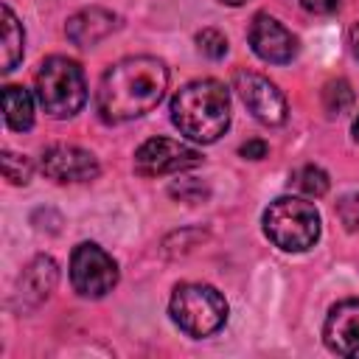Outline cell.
I'll list each match as a JSON object with an SVG mask.
<instances>
[{
    "instance_id": "44dd1931",
    "label": "cell",
    "mask_w": 359,
    "mask_h": 359,
    "mask_svg": "<svg viewBox=\"0 0 359 359\" xmlns=\"http://www.w3.org/2000/svg\"><path fill=\"white\" fill-rule=\"evenodd\" d=\"M300 6L309 14H334L339 8V0H300Z\"/></svg>"
},
{
    "instance_id": "e0dca14e",
    "label": "cell",
    "mask_w": 359,
    "mask_h": 359,
    "mask_svg": "<svg viewBox=\"0 0 359 359\" xmlns=\"http://www.w3.org/2000/svg\"><path fill=\"white\" fill-rule=\"evenodd\" d=\"M323 104H325V112H328V115H339V112H345V109L353 104L351 84L342 81V79L325 84V90H323Z\"/></svg>"
},
{
    "instance_id": "4fadbf2b",
    "label": "cell",
    "mask_w": 359,
    "mask_h": 359,
    "mask_svg": "<svg viewBox=\"0 0 359 359\" xmlns=\"http://www.w3.org/2000/svg\"><path fill=\"white\" fill-rule=\"evenodd\" d=\"M56 286V264L53 258L48 255H39L34 258L25 269H22V278H20V294L28 300V303H39L45 300Z\"/></svg>"
},
{
    "instance_id": "ba28073f",
    "label": "cell",
    "mask_w": 359,
    "mask_h": 359,
    "mask_svg": "<svg viewBox=\"0 0 359 359\" xmlns=\"http://www.w3.org/2000/svg\"><path fill=\"white\" fill-rule=\"evenodd\" d=\"M233 90L238 93L241 104L252 112L255 121H261L266 126H278V123L286 121V98H283V93L269 79H264L261 73L238 70L233 76Z\"/></svg>"
},
{
    "instance_id": "ac0fdd59",
    "label": "cell",
    "mask_w": 359,
    "mask_h": 359,
    "mask_svg": "<svg viewBox=\"0 0 359 359\" xmlns=\"http://www.w3.org/2000/svg\"><path fill=\"white\" fill-rule=\"evenodd\" d=\"M3 177L14 185H25L31 180V163L22 154L14 151H3Z\"/></svg>"
},
{
    "instance_id": "ffe728a7",
    "label": "cell",
    "mask_w": 359,
    "mask_h": 359,
    "mask_svg": "<svg viewBox=\"0 0 359 359\" xmlns=\"http://www.w3.org/2000/svg\"><path fill=\"white\" fill-rule=\"evenodd\" d=\"M337 216H339V222L345 224V230L359 233V191H356V194H345V196L337 202Z\"/></svg>"
},
{
    "instance_id": "7c38bea8",
    "label": "cell",
    "mask_w": 359,
    "mask_h": 359,
    "mask_svg": "<svg viewBox=\"0 0 359 359\" xmlns=\"http://www.w3.org/2000/svg\"><path fill=\"white\" fill-rule=\"evenodd\" d=\"M118 28V17L107 8H84L79 14H73L65 25V34L73 45L79 48H93L101 39H107L112 31Z\"/></svg>"
},
{
    "instance_id": "cb8c5ba5",
    "label": "cell",
    "mask_w": 359,
    "mask_h": 359,
    "mask_svg": "<svg viewBox=\"0 0 359 359\" xmlns=\"http://www.w3.org/2000/svg\"><path fill=\"white\" fill-rule=\"evenodd\" d=\"M353 140L359 143V115H356V121H353Z\"/></svg>"
},
{
    "instance_id": "5bb4252c",
    "label": "cell",
    "mask_w": 359,
    "mask_h": 359,
    "mask_svg": "<svg viewBox=\"0 0 359 359\" xmlns=\"http://www.w3.org/2000/svg\"><path fill=\"white\" fill-rule=\"evenodd\" d=\"M3 118L8 123V129L14 132H25L34 123V98L28 90L8 84L3 90Z\"/></svg>"
},
{
    "instance_id": "52a82bcc",
    "label": "cell",
    "mask_w": 359,
    "mask_h": 359,
    "mask_svg": "<svg viewBox=\"0 0 359 359\" xmlns=\"http://www.w3.org/2000/svg\"><path fill=\"white\" fill-rule=\"evenodd\" d=\"M202 163V154L171 137H151L135 151V171L140 177H165Z\"/></svg>"
},
{
    "instance_id": "5b68a950",
    "label": "cell",
    "mask_w": 359,
    "mask_h": 359,
    "mask_svg": "<svg viewBox=\"0 0 359 359\" xmlns=\"http://www.w3.org/2000/svg\"><path fill=\"white\" fill-rule=\"evenodd\" d=\"M171 320L191 337H210L227 323V300L208 283H180L168 303Z\"/></svg>"
},
{
    "instance_id": "7a4b0ae2",
    "label": "cell",
    "mask_w": 359,
    "mask_h": 359,
    "mask_svg": "<svg viewBox=\"0 0 359 359\" xmlns=\"http://www.w3.org/2000/svg\"><path fill=\"white\" fill-rule=\"evenodd\" d=\"M171 123L196 143H213L230 126V93L216 79H196L171 98Z\"/></svg>"
},
{
    "instance_id": "9a60e30c",
    "label": "cell",
    "mask_w": 359,
    "mask_h": 359,
    "mask_svg": "<svg viewBox=\"0 0 359 359\" xmlns=\"http://www.w3.org/2000/svg\"><path fill=\"white\" fill-rule=\"evenodd\" d=\"M0 17H3V45H0V50H3V65H0V67L8 73V70H14L17 62L22 59V50H25V31H22L20 20L14 17V11H11L8 6L0 8Z\"/></svg>"
},
{
    "instance_id": "2e32d148",
    "label": "cell",
    "mask_w": 359,
    "mask_h": 359,
    "mask_svg": "<svg viewBox=\"0 0 359 359\" xmlns=\"http://www.w3.org/2000/svg\"><path fill=\"white\" fill-rule=\"evenodd\" d=\"M289 185H292L294 191H300L303 196L317 199V196H323V194L328 191V174H325L320 165H311V163H309V165H300V168L292 171Z\"/></svg>"
},
{
    "instance_id": "277c9868",
    "label": "cell",
    "mask_w": 359,
    "mask_h": 359,
    "mask_svg": "<svg viewBox=\"0 0 359 359\" xmlns=\"http://www.w3.org/2000/svg\"><path fill=\"white\" fill-rule=\"evenodd\" d=\"M36 98L42 109L53 118L76 115L87 101V81L79 62L67 56H50L36 73Z\"/></svg>"
},
{
    "instance_id": "30bf717a",
    "label": "cell",
    "mask_w": 359,
    "mask_h": 359,
    "mask_svg": "<svg viewBox=\"0 0 359 359\" xmlns=\"http://www.w3.org/2000/svg\"><path fill=\"white\" fill-rule=\"evenodd\" d=\"M42 171L53 182H87L98 177V160L79 146L56 143L42 154Z\"/></svg>"
},
{
    "instance_id": "603a6c76",
    "label": "cell",
    "mask_w": 359,
    "mask_h": 359,
    "mask_svg": "<svg viewBox=\"0 0 359 359\" xmlns=\"http://www.w3.org/2000/svg\"><path fill=\"white\" fill-rule=\"evenodd\" d=\"M351 45H353V53L359 56V25H353V31H351Z\"/></svg>"
},
{
    "instance_id": "7402d4cb",
    "label": "cell",
    "mask_w": 359,
    "mask_h": 359,
    "mask_svg": "<svg viewBox=\"0 0 359 359\" xmlns=\"http://www.w3.org/2000/svg\"><path fill=\"white\" fill-rule=\"evenodd\" d=\"M238 151H241V157H247V160H261V157H266L269 149H266L264 140H247Z\"/></svg>"
},
{
    "instance_id": "3957f363",
    "label": "cell",
    "mask_w": 359,
    "mask_h": 359,
    "mask_svg": "<svg viewBox=\"0 0 359 359\" xmlns=\"http://www.w3.org/2000/svg\"><path fill=\"white\" fill-rule=\"evenodd\" d=\"M264 233L286 252H303L320 238V213L303 196H280L264 210Z\"/></svg>"
},
{
    "instance_id": "8992f818",
    "label": "cell",
    "mask_w": 359,
    "mask_h": 359,
    "mask_svg": "<svg viewBox=\"0 0 359 359\" xmlns=\"http://www.w3.org/2000/svg\"><path fill=\"white\" fill-rule=\"evenodd\" d=\"M70 283L81 297H104L118 283V264L107 250L84 241L70 255Z\"/></svg>"
},
{
    "instance_id": "d6986e66",
    "label": "cell",
    "mask_w": 359,
    "mask_h": 359,
    "mask_svg": "<svg viewBox=\"0 0 359 359\" xmlns=\"http://www.w3.org/2000/svg\"><path fill=\"white\" fill-rule=\"evenodd\" d=\"M196 45H199V50H202L205 56H210V59H222V56L227 53V39H224V34L216 31V28L199 31V34H196Z\"/></svg>"
},
{
    "instance_id": "8fae6325",
    "label": "cell",
    "mask_w": 359,
    "mask_h": 359,
    "mask_svg": "<svg viewBox=\"0 0 359 359\" xmlns=\"http://www.w3.org/2000/svg\"><path fill=\"white\" fill-rule=\"evenodd\" d=\"M323 339L337 356L359 359V300H342L328 311Z\"/></svg>"
},
{
    "instance_id": "6da1fadb",
    "label": "cell",
    "mask_w": 359,
    "mask_h": 359,
    "mask_svg": "<svg viewBox=\"0 0 359 359\" xmlns=\"http://www.w3.org/2000/svg\"><path fill=\"white\" fill-rule=\"evenodd\" d=\"M168 87V70L154 56H126L115 62L98 81L95 109L107 123L135 121L151 112Z\"/></svg>"
},
{
    "instance_id": "d4e9b609",
    "label": "cell",
    "mask_w": 359,
    "mask_h": 359,
    "mask_svg": "<svg viewBox=\"0 0 359 359\" xmlns=\"http://www.w3.org/2000/svg\"><path fill=\"white\" fill-rule=\"evenodd\" d=\"M222 3H227V6H244L247 0H222Z\"/></svg>"
},
{
    "instance_id": "9c48e42d",
    "label": "cell",
    "mask_w": 359,
    "mask_h": 359,
    "mask_svg": "<svg viewBox=\"0 0 359 359\" xmlns=\"http://www.w3.org/2000/svg\"><path fill=\"white\" fill-rule=\"evenodd\" d=\"M247 39H250L255 56H261L264 62H272V65H286L297 53V39L292 36V31L264 11L252 17Z\"/></svg>"
}]
</instances>
